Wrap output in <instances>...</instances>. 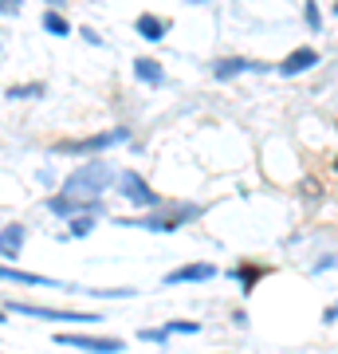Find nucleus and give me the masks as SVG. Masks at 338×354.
<instances>
[{"mask_svg":"<svg viewBox=\"0 0 338 354\" xmlns=\"http://www.w3.org/2000/svg\"><path fill=\"white\" fill-rule=\"evenodd\" d=\"M111 185H118V169H114L111 162H83L75 169V174L63 181V189L67 197H79V201H102V193L111 189Z\"/></svg>","mask_w":338,"mask_h":354,"instance_id":"1","label":"nucleus"},{"mask_svg":"<svg viewBox=\"0 0 338 354\" xmlns=\"http://www.w3.org/2000/svg\"><path fill=\"white\" fill-rule=\"evenodd\" d=\"M205 216V205H162V209H150L146 216H130L122 225L146 228V232H177L189 221H200Z\"/></svg>","mask_w":338,"mask_h":354,"instance_id":"2","label":"nucleus"},{"mask_svg":"<svg viewBox=\"0 0 338 354\" xmlns=\"http://www.w3.org/2000/svg\"><path fill=\"white\" fill-rule=\"evenodd\" d=\"M4 311L16 315H32V319H51V323H102L99 311H63V307H39V304H20V299H4Z\"/></svg>","mask_w":338,"mask_h":354,"instance_id":"3","label":"nucleus"},{"mask_svg":"<svg viewBox=\"0 0 338 354\" xmlns=\"http://www.w3.org/2000/svg\"><path fill=\"white\" fill-rule=\"evenodd\" d=\"M118 142H130V130H126V127L102 130V134L75 138V142H55L51 150H55V153H102V150H111V146H118Z\"/></svg>","mask_w":338,"mask_h":354,"instance_id":"4","label":"nucleus"},{"mask_svg":"<svg viewBox=\"0 0 338 354\" xmlns=\"http://www.w3.org/2000/svg\"><path fill=\"white\" fill-rule=\"evenodd\" d=\"M118 189H122V197L130 205H138V209H162V197L142 181V174H134V169H122L118 174Z\"/></svg>","mask_w":338,"mask_h":354,"instance_id":"5","label":"nucleus"},{"mask_svg":"<svg viewBox=\"0 0 338 354\" xmlns=\"http://www.w3.org/2000/svg\"><path fill=\"white\" fill-rule=\"evenodd\" d=\"M59 346H75V351L87 354H122L126 342L122 339H95V335H55Z\"/></svg>","mask_w":338,"mask_h":354,"instance_id":"6","label":"nucleus"},{"mask_svg":"<svg viewBox=\"0 0 338 354\" xmlns=\"http://www.w3.org/2000/svg\"><path fill=\"white\" fill-rule=\"evenodd\" d=\"M213 276H216V264L200 260V264H185V268H177V272H165L162 283L165 288H173V283H209Z\"/></svg>","mask_w":338,"mask_h":354,"instance_id":"7","label":"nucleus"},{"mask_svg":"<svg viewBox=\"0 0 338 354\" xmlns=\"http://www.w3.org/2000/svg\"><path fill=\"white\" fill-rule=\"evenodd\" d=\"M311 67H319V51H314V48H299V51H291L288 59L279 64V75L295 79V75H303V71H311Z\"/></svg>","mask_w":338,"mask_h":354,"instance_id":"8","label":"nucleus"},{"mask_svg":"<svg viewBox=\"0 0 338 354\" xmlns=\"http://www.w3.org/2000/svg\"><path fill=\"white\" fill-rule=\"evenodd\" d=\"M244 71H267V67H263V64H252V59H240V55H228V59H216V64H213V75L220 79V83L244 75Z\"/></svg>","mask_w":338,"mask_h":354,"instance_id":"9","label":"nucleus"},{"mask_svg":"<svg viewBox=\"0 0 338 354\" xmlns=\"http://www.w3.org/2000/svg\"><path fill=\"white\" fill-rule=\"evenodd\" d=\"M134 32H138L142 39H150V44H158V39H165V32H169V20H162V16H138L134 20Z\"/></svg>","mask_w":338,"mask_h":354,"instance_id":"10","label":"nucleus"},{"mask_svg":"<svg viewBox=\"0 0 338 354\" xmlns=\"http://www.w3.org/2000/svg\"><path fill=\"white\" fill-rule=\"evenodd\" d=\"M134 75H138L142 83L158 87V83H165V67L158 64V59H150V55H138V59H134Z\"/></svg>","mask_w":338,"mask_h":354,"instance_id":"11","label":"nucleus"},{"mask_svg":"<svg viewBox=\"0 0 338 354\" xmlns=\"http://www.w3.org/2000/svg\"><path fill=\"white\" fill-rule=\"evenodd\" d=\"M4 279H16V283H32V288H71V283H59V279H51V276H32V272H20V268H4L0 272Z\"/></svg>","mask_w":338,"mask_h":354,"instance_id":"12","label":"nucleus"},{"mask_svg":"<svg viewBox=\"0 0 338 354\" xmlns=\"http://www.w3.org/2000/svg\"><path fill=\"white\" fill-rule=\"evenodd\" d=\"M228 276L236 279V283H240L244 291H252V288H256V283H260L263 276H267V268H260V264H236L232 272H228Z\"/></svg>","mask_w":338,"mask_h":354,"instance_id":"13","label":"nucleus"},{"mask_svg":"<svg viewBox=\"0 0 338 354\" xmlns=\"http://www.w3.org/2000/svg\"><path fill=\"white\" fill-rule=\"evenodd\" d=\"M4 241H0V248H4V260H12L20 248H24V225H4V232H0Z\"/></svg>","mask_w":338,"mask_h":354,"instance_id":"14","label":"nucleus"},{"mask_svg":"<svg viewBox=\"0 0 338 354\" xmlns=\"http://www.w3.org/2000/svg\"><path fill=\"white\" fill-rule=\"evenodd\" d=\"M44 32H51V36H71V24H67L55 8H48V12H44Z\"/></svg>","mask_w":338,"mask_h":354,"instance_id":"15","label":"nucleus"},{"mask_svg":"<svg viewBox=\"0 0 338 354\" xmlns=\"http://www.w3.org/2000/svg\"><path fill=\"white\" fill-rule=\"evenodd\" d=\"M165 330H169V335H200V323L197 319H169Z\"/></svg>","mask_w":338,"mask_h":354,"instance_id":"16","label":"nucleus"},{"mask_svg":"<svg viewBox=\"0 0 338 354\" xmlns=\"http://www.w3.org/2000/svg\"><path fill=\"white\" fill-rule=\"evenodd\" d=\"M44 83H32V87H8L4 91V99H39V95H44Z\"/></svg>","mask_w":338,"mask_h":354,"instance_id":"17","label":"nucleus"},{"mask_svg":"<svg viewBox=\"0 0 338 354\" xmlns=\"http://www.w3.org/2000/svg\"><path fill=\"white\" fill-rule=\"evenodd\" d=\"M99 216H75V221H67V236H87L91 228H95Z\"/></svg>","mask_w":338,"mask_h":354,"instance_id":"18","label":"nucleus"},{"mask_svg":"<svg viewBox=\"0 0 338 354\" xmlns=\"http://www.w3.org/2000/svg\"><path fill=\"white\" fill-rule=\"evenodd\" d=\"M303 24L311 28V32H319V28H323V12H319V4H314V0H307V4H303Z\"/></svg>","mask_w":338,"mask_h":354,"instance_id":"19","label":"nucleus"},{"mask_svg":"<svg viewBox=\"0 0 338 354\" xmlns=\"http://www.w3.org/2000/svg\"><path fill=\"white\" fill-rule=\"evenodd\" d=\"M138 339L142 342H165V339H169V330H165V327H146V330H138Z\"/></svg>","mask_w":338,"mask_h":354,"instance_id":"20","label":"nucleus"},{"mask_svg":"<svg viewBox=\"0 0 338 354\" xmlns=\"http://www.w3.org/2000/svg\"><path fill=\"white\" fill-rule=\"evenodd\" d=\"M20 4H24V0H0V12H4V20H12V16L20 12Z\"/></svg>","mask_w":338,"mask_h":354,"instance_id":"21","label":"nucleus"},{"mask_svg":"<svg viewBox=\"0 0 338 354\" xmlns=\"http://www.w3.org/2000/svg\"><path fill=\"white\" fill-rule=\"evenodd\" d=\"M79 36L87 39V44H102V39H99V32H91V28H83V32H79Z\"/></svg>","mask_w":338,"mask_h":354,"instance_id":"22","label":"nucleus"},{"mask_svg":"<svg viewBox=\"0 0 338 354\" xmlns=\"http://www.w3.org/2000/svg\"><path fill=\"white\" fill-rule=\"evenodd\" d=\"M323 323H338V307H326V311H323Z\"/></svg>","mask_w":338,"mask_h":354,"instance_id":"23","label":"nucleus"},{"mask_svg":"<svg viewBox=\"0 0 338 354\" xmlns=\"http://www.w3.org/2000/svg\"><path fill=\"white\" fill-rule=\"evenodd\" d=\"M44 4H48V8H59V4H67V0H44Z\"/></svg>","mask_w":338,"mask_h":354,"instance_id":"24","label":"nucleus"},{"mask_svg":"<svg viewBox=\"0 0 338 354\" xmlns=\"http://www.w3.org/2000/svg\"><path fill=\"white\" fill-rule=\"evenodd\" d=\"M189 4H205V0H189Z\"/></svg>","mask_w":338,"mask_h":354,"instance_id":"25","label":"nucleus"},{"mask_svg":"<svg viewBox=\"0 0 338 354\" xmlns=\"http://www.w3.org/2000/svg\"><path fill=\"white\" fill-rule=\"evenodd\" d=\"M335 16H338V0H335Z\"/></svg>","mask_w":338,"mask_h":354,"instance_id":"26","label":"nucleus"},{"mask_svg":"<svg viewBox=\"0 0 338 354\" xmlns=\"http://www.w3.org/2000/svg\"><path fill=\"white\" fill-rule=\"evenodd\" d=\"M335 169H338V162H335Z\"/></svg>","mask_w":338,"mask_h":354,"instance_id":"27","label":"nucleus"}]
</instances>
